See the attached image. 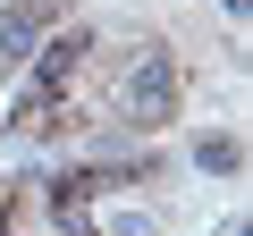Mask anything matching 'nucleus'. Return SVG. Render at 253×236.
Here are the masks:
<instances>
[{"label": "nucleus", "instance_id": "1", "mask_svg": "<svg viewBox=\"0 0 253 236\" xmlns=\"http://www.w3.org/2000/svg\"><path fill=\"white\" fill-rule=\"evenodd\" d=\"M169 110H177V68L161 51H144L135 68H126V84H118V118L126 127H161Z\"/></svg>", "mask_w": 253, "mask_h": 236}, {"label": "nucleus", "instance_id": "2", "mask_svg": "<svg viewBox=\"0 0 253 236\" xmlns=\"http://www.w3.org/2000/svg\"><path fill=\"white\" fill-rule=\"evenodd\" d=\"M34 34H42V9H34V0H26V9H0V59H26Z\"/></svg>", "mask_w": 253, "mask_h": 236}, {"label": "nucleus", "instance_id": "3", "mask_svg": "<svg viewBox=\"0 0 253 236\" xmlns=\"http://www.w3.org/2000/svg\"><path fill=\"white\" fill-rule=\"evenodd\" d=\"M194 169H211V177H236V169H245V144H236V135H203V144H194Z\"/></svg>", "mask_w": 253, "mask_h": 236}, {"label": "nucleus", "instance_id": "4", "mask_svg": "<svg viewBox=\"0 0 253 236\" xmlns=\"http://www.w3.org/2000/svg\"><path fill=\"white\" fill-rule=\"evenodd\" d=\"M110 236H152V219L144 211H110Z\"/></svg>", "mask_w": 253, "mask_h": 236}]
</instances>
